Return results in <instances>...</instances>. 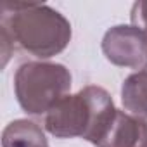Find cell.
Listing matches in <instances>:
<instances>
[{
  "label": "cell",
  "mask_w": 147,
  "mask_h": 147,
  "mask_svg": "<svg viewBox=\"0 0 147 147\" xmlns=\"http://www.w3.org/2000/svg\"><path fill=\"white\" fill-rule=\"evenodd\" d=\"M2 50L4 64L11 47L49 59L61 54L71 42V24L55 9L45 4L5 2L2 7Z\"/></svg>",
  "instance_id": "obj_1"
},
{
  "label": "cell",
  "mask_w": 147,
  "mask_h": 147,
  "mask_svg": "<svg viewBox=\"0 0 147 147\" xmlns=\"http://www.w3.org/2000/svg\"><path fill=\"white\" fill-rule=\"evenodd\" d=\"M116 107L113 97L97 85H88L75 95L61 99L43 119L45 130L55 138L82 137L90 144L102 135Z\"/></svg>",
  "instance_id": "obj_2"
},
{
  "label": "cell",
  "mask_w": 147,
  "mask_h": 147,
  "mask_svg": "<svg viewBox=\"0 0 147 147\" xmlns=\"http://www.w3.org/2000/svg\"><path fill=\"white\" fill-rule=\"evenodd\" d=\"M71 90L66 66L45 61L23 62L14 75V92L21 109L31 116L47 114Z\"/></svg>",
  "instance_id": "obj_3"
},
{
  "label": "cell",
  "mask_w": 147,
  "mask_h": 147,
  "mask_svg": "<svg viewBox=\"0 0 147 147\" xmlns=\"http://www.w3.org/2000/svg\"><path fill=\"white\" fill-rule=\"evenodd\" d=\"M102 52L119 67L142 69L147 64V33L133 24H119L106 31Z\"/></svg>",
  "instance_id": "obj_4"
},
{
  "label": "cell",
  "mask_w": 147,
  "mask_h": 147,
  "mask_svg": "<svg viewBox=\"0 0 147 147\" xmlns=\"http://www.w3.org/2000/svg\"><path fill=\"white\" fill-rule=\"evenodd\" d=\"M95 147H147V119L116 109Z\"/></svg>",
  "instance_id": "obj_5"
},
{
  "label": "cell",
  "mask_w": 147,
  "mask_h": 147,
  "mask_svg": "<svg viewBox=\"0 0 147 147\" xmlns=\"http://www.w3.org/2000/svg\"><path fill=\"white\" fill-rule=\"evenodd\" d=\"M2 147H49L40 125L31 119H16L4 128Z\"/></svg>",
  "instance_id": "obj_6"
},
{
  "label": "cell",
  "mask_w": 147,
  "mask_h": 147,
  "mask_svg": "<svg viewBox=\"0 0 147 147\" xmlns=\"http://www.w3.org/2000/svg\"><path fill=\"white\" fill-rule=\"evenodd\" d=\"M121 102L125 111L147 119V64L123 82Z\"/></svg>",
  "instance_id": "obj_7"
},
{
  "label": "cell",
  "mask_w": 147,
  "mask_h": 147,
  "mask_svg": "<svg viewBox=\"0 0 147 147\" xmlns=\"http://www.w3.org/2000/svg\"><path fill=\"white\" fill-rule=\"evenodd\" d=\"M131 24L147 33V2H135L131 7Z\"/></svg>",
  "instance_id": "obj_8"
}]
</instances>
